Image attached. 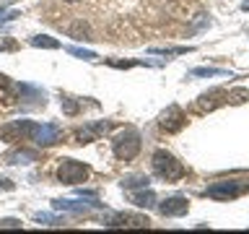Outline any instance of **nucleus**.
Listing matches in <instances>:
<instances>
[{
	"label": "nucleus",
	"mask_w": 249,
	"mask_h": 234,
	"mask_svg": "<svg viewBox=\"0 0 249 234\" xmlns=\"http://www.w3.org/2000/svg\"><path fill=\"white\" fill-rule=\"evenodd\" d=\"M16 226H21V221H16V218H3L0 221V229H16Z\"/></svg>",
	"instance_id": "nucleus-23"
},
{
	"label": "nucleus",
	"mask_w": 249,
	"mask_h": 234,
	"mask_svg": "<svg viewBox=\"0 0 249 234\" xmlns=\"http://www.w3.org/2000/svg\"><path fill=\"white\" fill-rule=\"evenodd\" d=\"M91 175V169L86 164L75 161V159H62V164L57 167V179L65 185H78V182H86Z\"/></svg>",
	"instance_id": "nucleus-3"
},
{
	"label": "nucleus",
	"mask_w": 249,
	"mask_h": 234,
	"mask_svg": "<svg viewBox=\"0 0 249 234\" xmlns=\"http://www.w3.org/2000/svg\"><path fill=\"white\" fill-rule=\"evenodd\" d=\"M8 89H11V81H8L5 76H0V94H3V97L11 101V94H8Z\"/></svg>",
	"instance_id": "nucleus-21"
},
{
	"label": "nucleus",
	"mask_w": 249,
	"mask_h": 234,
	"mask_svg": "<svg viewBox=\"0 0 249 234\" xmlns=\"http://www.w3.org/2000/svg\"><path fill=\"white\" fill-rule=\"evenodd\" d=\"M148 216H140V214H120L114 216L107 226L109 229H148Z\"/></svg>",
	"instance_id": "nucleus-5"
},
{
	"label": "nucleus",
	"mask_w": 249,
	"mask_h": 234,
	"mask_svg": "<svg viewBox=\"0 0 249 234\" xmlns=\"http://www.w3.org/2000/svg\"><path fill=\"white\" fill-rule=\"evenodd\" d=\"M36 221L39 224H47V226H54V224H57V218H54V216H50V214H36Z\"/></svg>",
	"instance_id": "nucleus-22"
},
{
	"label": "nucleus",
	"mask_w": 249,
	"mask_h": 234,
	"mask_svg": "<svg viewBox=\"0 0 249 234\" xmlns=\"http://www.w3.org/2000/svg\"><path fill=\"white\" fill-rule=\"evenodd\" d=\"M107 130H109V122L89 125V128H83V130L75 133V140H78V143H91V140H96L101 133H107Z\"/></svg>",
	"instance_id": "nucleus-11"
},
{
	"label": "nucleus",
	"mask_w": 249,
	"mask_h": 234,
	"mask_svg": "<svg viewBox=\"0 0 249 234\" xmlns=\"http://www.w3.org/2000/svg\"><path fill=\"white\" fill-rule=\"evenodd\" d=\"M31 47H42V50H57L60 42L47 34H39V37H31Z\"/></svg>",
	"instance_id": "nucleus-15"
},
{
	"label": "nucleus",
	"mask_w": 249,
	"mask_h": 234,
	"mask_svg": "<svg viewBox=\"0 0 249 234\" xmlns=\"http://www.w3.org/2000/svg\"><path fill=\"white\" fill-rule=\"evenodd\" d=\"M122 185H124V187H145V185H148V177H143V175H135V177L122 179Z\"/></svg>",
	"instance_id": "nucleus-17"
},
{
	"label": "nucleus",
	"mask_w": 249,
	"mask_h": 234,
	"mask_svg": "<svg viewBox=\"0 0 249 234\" xmlns=\"http://www.w3.org/2000/svg\"><path fill=\"white\" fill-rule=\"evenodd\" d=\"M36 122L31 120H13L0 128V138L3 140H23V138H31V133H34Z\"/></svg>",
	"instance_id": "nucleus-4"
},
{
	"label": "nucleus",
	"mask_w": 249,
	"mask_h": 234,
	"mask_svg": "<svg viewBox=\"0 0 249 234\" xmlns=\"http://www.w3.org/2000/svg\"><path fill=\"white\" fill-rule=\"evenodd\" d=\"M153 55H182V52H187L184 47H166V50H151Z\"/></svg>",
	"instance_id": "nucleus-20"
},
{
	"label": "nucleus",
	"mask_w": 249,
	"mask_h": 234,
	"mask_svg": "<svg viewBox=\"0 0 249 234\" xmlns=\"http://www.w3.org/2000/svg\"><path fill=\"white\" fill-rule=\"evenodd\" d=\"M31 140H34L36 146H52L60 140V128L54 122L50 125H36L34 133H31Z\"/></svg>",
	"instance_id": "nucleus-7"
},
{
	"label": "nucleus",
	"mask_w": 249,
	"mask_h": 234,
	"mask_svg": "<svg viewBox=\"0 0 249 234\" xmlns=\"http://www.w3.org/2000/svg\"><path fill=\"white\" fill-rule=\"evenodd\" d=\"M159 128L161 130H166V133H179L184 128V115H182V109L171 104L169 109H163L161 117H159Z\"/></svg>",
	"instance_id": "nucleus-6"
},
{
	"label": "nucleus",
	"mask_w": 249,
	"mask_h": 234,
	"mask_svg": "<svg viewBox=\"0 0 249 234\" xmlns=\"http://www.w3.org/2000/svg\"><path fill=\"white\" fill-rule=\"evenodd\" d=\"M187 208H190V203H187V198H179V195L163 200L161 206H159V211H161L163 216H184Z\"/></svg>",
	"instance_id": "nucleus-9"
},
{
	"label": "nucleus",
	"mask_w": 249,
	"mask_h": 234,
	"mask_svg": "<svg viewBox=\"0 0 249 234\" xmlns=\"http://www.w3.org/2000/svg\"><path fill=\"white\" fill-rule=\"evenodd\" d=\"M68 52L75 55V58H81V60H96V55L91 50H81V47H68Z\"/></svg>",
	"instance_id": "nucleus-18"
},
{
	"label": "nucleus",
	"mask_w": 249,
	"mask_h": 234,
	"mask_svg": "<svg viewBox=\"0 0 249 234\" xmlns=\"http://www.w3.org/2000/svg\"><path fill=\"white\" fill-rule=\"evenodd\" d=\"M112 148H114V156H117V159H122V161L135 159L138 151H140V133H138L135 128H124L120 136H114Z\"/></svg>",
	"instance_id": "nucleus-1"
},
{
	"label": "nucleus",
	"mask_w": 249,
	"mask_h": 234,
	"mask_svg": "<svg viewBox=\"0 0 249 234\" xmlns=\"http://www.w3.org/2000/svg\"><path fill=\"white\" fill-rule=\"evenodd\" d=\"M153 172L163 179H182L184 177V167L182 161H177L169 151H156L153 154Z\"/></svg>",
	"instance_id": "nucleus-2"
},
{
	"label": "nucleus",
	"mask_w": 249,
	"mask_h": 234,
	"mask_svg": "<svg viewBox=\"0 0 249 234\" xmlns=\"http://www.w3.org/2000/svg\"><path fill=\"white\" fill-rule=\"evenodd\" d=\"M62 112H65V115H75L78 112V104L70 97H65V99H62Z\"/></svg>",
	"instance_id": "nucleus-19"
},
{
	"label": "nucleus",
	"mask_w": 249,
	"mask_h": 234,
	"mask_svg": "<svg viewBox=\"0 0 249 234\" xmlns=\"http://www.w3.org/2000/svg\"><path fill=\"white\" fill-rule=\"evenodd\" d=\"M36 159H39L36 151H13V154H8V164H31Z\"/></svg>",
	"instance_id": "nucleus-14"
},
{
	"label": "nucleus",
	"mask_w": 249,
	"mask_h": 234,
	"mask_svg": "<svg viewBox=\"0 0 249 234\" xmlns=\"http://www.w3.org/2000/svg\"><path fill=\"white\" fill-rule=\"evenodd\" d=\"M52 206L57 211H70V214H86V211H89V206L75 203V200H52Z\"/></svg>",
	"instance_id": "nucleus-13"
},
{
	"label": "nucleus",
	"mask_w": 249,
	"mask_h": 234,
	"mask_svg": "<svg viewBox=\"0 0 249 234\" xmlns=\"http://www.w3.org/2000/svg\"><path fill=\"white\" fill-rule=\"evenodd\" d=\"M68 34L73 37V39H93V37H91V31H89V26H86L83 21H75L73 26L68 29Z\"/></svg>",
	"instance_id": "nucleus-16"
},
{
	"label": "nucleus",
	"mask_w": 249,
	"mask_h": 234,
	"mask_svg": "<svg viewBox=\"0 0 249 234\" xmlns=\"http://www.w3.org/2000/svg\"><path fill=\"white\" fill-rule=\"evenodd\" d=\"M65 3H81V0H65Z\"/></svg>",
	"instance_id": "nucleus-24"
},
{
	"label": "nucleus",
	"mask_w": 249,
	"mask_h": 234,
	"mask_svg": "<svg viewBox=\"0 0 249 234\" xmlns=\"http://www.w3.org/2000/svg\"><path fill=\"white\" fill-rule=\"evenodd\" d=\"M130 200L135 203V206H140V208H151L156 203V195L151 190H140V193H130Z\"/></svg>",
	"instance_id": "nucleus-12"
},
{
	"label": "nucleus",
	"mask_w": 249,
	"mask_h": 234,
	"mask_svg": "<svg viewBox=\"0 0 249 234\" xmlns=\"http://www.w3.org/2000/svg\"><path fill=\"white\" fill-rule=\"evenodd\" d=\"M239 193H241L239 182H215V185L208 187V195L215 200H231V198H236Z\"/></svg>",
	"instance_id": "nucleus-8"
},
{
	"label": "nucleus",
	"mask_w": 249,
	"mask_h": 234,
	"mask_svg": "<svg viewBox=\"0 0 249 234\" xmlns=\"http://www.w3.org/2000/svg\"><path fill=\"white\" fill-rule=\"evenodd\" d=\"M223 97H229V94L221 91V89H215V91H210V94H202L200 101L195 104V109H197V112H210V109H215L218 104H223V101H226Z\"/></svg>",
	"instance_id": "nucleus-10"
}]
</instances>
